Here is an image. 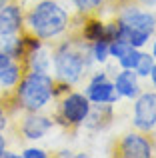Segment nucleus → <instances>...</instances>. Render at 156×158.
<instances>
[{
	"label": "nucleus",
	"instance_id": "nucleus-14",
	"mask_svg": "<svg viewBox=\"0 0 156 158\" xmlns=\"http://www.w3.org/2000/svg\"><path fill=\"white\" fill-rule=\"evenodd\" d=\"M24 72H26V68L20 60H10L8 64H4L0 68V90L4 94H10L14 90V86L20 82Z\"/></svg>",
	"mask_w": 156,
	"mask_h": 158
},
{
	"label": "nucleus",
	"instance_id": "nucleus-13",
	"mask_svg": "<svg viewBox=\"0 0 156 158\" xmlns=\"http://www.w3.org/2000/svg\"><path fill=\"white\" fill-rule=\"evenodd\" d=\"M114 104H92L88 112V118L84 120V126L86 130H92V132H98V130H104L112 124L114 120Z\"/></svg>",
	"mask_w": 156,
	"mask_h": 158
},
{
	"label": "nucleus",
	"instance_id": "nucleus-4",
	"mask_svg": "<svg viewBox=\"0 0 156 158\" xmlns=\"http://www.w3.org/2000/svg\"><path fill=\"white\" fill-rule=\"evenodd\" d=\"M112 16L120 24V38L134 48H146L156 34V12L134 0L118 2Z\"/></svg>",
	"mask_w": 156,
	"mask_h": 158
},
{
	"label": "nucleus",
	"instance_id": "nucleus-26",
	"mask_svg": "<svg viewBox=\"0 0 156 158\" xmlns=\"http://www.w3.org/2000/svg\"><path fill=\"white\" fill-rule=\"evenodd\" d=\"M148 46H150V54H152V56H154V60H156V34L152 36V40H150V44H148Z\"/></svg>",
	"mask_w": 156,
	"mask_h": 158
},
{
	"label": "nucleus",
	"instance_id": "nucleus-17",
	"mask_svg": "<svg viewBox=\"0 0 156 158\" xmlns=\"http://www.w3.org/2000/svg\"><path fill=\"white\" fill-rule=\"evenodd\" d=\"M154 64H156L154 56H152V54H150L148 50H144V48H142L140 58H138L136 66H134V72L138 74V78H140V80H146V78H148V74L152 72Z\"/></svg>",
	"mask_w": 156,
	"mask_h": 158
},
{
	"label": "nucleus",
	"instance_id": "nucleus-7",
	"mask_svg": "<svg viewBox=\"0 0 156 158\" xmlns=\"http://www.w3.org/2000/svg\"><path fill=\"white\" fill-rule=\"evenodd\" d=\"M54 126H56L54 116L48 114L46 110L22 112L20 118L16 120V132L20 134V138L28 140V142L44 140L52 130H54Z\"/></svg>",
	"mask_w": 156,
	"mask_h": 158
},
{
	"label": "nucleus",
	"instance_id": "nucleus-9",
	"mask_svg": "<svg viewBox=\"0 0 156 158\" xmlns=\"http://www.w3.org/2000/svg\"><path fill=\"white\" fill-rule=\"evenodd\" d=\"M132 128L152 134L156 130V90L142 88V92L132 100Z\"/></svg>",
	"mask_w": 156,
	"mask_h": 158
},
{
	"label": "nucleus",
	"instance_id": "nucleus-23",
	"mask_svg": "<svg viewBox=\"0 0 156 158\" xmlns=\"http://www.w3.org/2000/svg\"><path fill=\"white\" fill-rule=\"evenodd\" d=\"M146 80L150 82V88H154L156 90V64H154V68H152V72L148 74V78H146Z\"/></svg>",
	"mask_w": 156,
	"mask_h": 158
},
{
	"label": "nucleus",
	"instance_id": "nucleus-25",
	"mask_svg": "<svg viewBox=\"0 0 156 158\" xmlns=\"http://www.w3.org/2000/svg\"><path fill=\"white\" fill-rule=\"evenodd\" d=\"M2 158H20V152H14V150H10V148H6V150L2 152Z\"/></svg>",
	"mask_w": 156,
	"mask_h": 158
},
{
	"label": "nucleus",
	"instance_id": "nucleus-10",
	"mask_svg": "<svg viewBox=\"0 0 156 158\" xmlns=\"http://www.w3.org/2000/svg\"><path fill=\"white\" fill-rule=\"evenodd\" d=\"M52 50H54L52 42H42L36 36L28 34V52L22 60L24 68L30 70V72H50L52 74Z\"/></svg>",
	"mask_w": 156,
	"mask_h": 158
},
{
	"label": "nucleus",
	"instance_id": "nucleus-16",
	"mask_svg": "<svg viewBox=\"0 0 156 158\" xmlns=\"http://www.w3.org/2000/svg\"><path fill=\"white\" fill-rule=\"evenodd\" d=\"M70 6L74 8L76 14L80 16H88V14H100L110 0H68Z\"/></svg>",
	"mask_w": 156,
	"mask_h": 158
},
{
	"label": "nucleus",
	"instance_id": "nucleus-29",
	"mask_svg": "<svg viewBox=\"0 0 156 158\" xmlns=\"http://www.w3.org/2000/svg\"><path fill=\"white\" fill-rule=\"evenodd\" d=\"M6 2H10V0H0V6H2V4H6Z\"/></svg>",
	"mask_w": 156,
	"mask_h": 158
},
{
	"label": "nucleus",
	"instance_id": "nucleus-15",
	"mask_svg": "<svg viewBox=\"0 0 156 158\" xmlns=\"http://www.w3.org/2000/svg\"><path fill=\"white\" fill-rule=\"evenodd\" d=\"M86 48H88V56L94 66H106L110 62V42L108 40L86 42Z\"/></svg>",
	"mask_w": 156,
	"mask_h": 158
},
{
	"label": "nucleus",
	"instance_id": "nucleus-22",
	"mask_svg": "<svg viewBox=\"0 0 156 158\" xmlns=\"http://www.w3.org/2000/svg\"><path fill=\"white\" fill-rule=\"evenodd\" d=\"M8 148V140H6V134L4 130H0V158H2V152Z\"/></svg>",
	"mask_w": 156,
	"mask_h": 158
},
{
	"label": "nucleus",
	"instance_id": "nucleus-11",
	"mask_svg": "<svg viewBox=\"0 0 156 158\" xmlns=\"http://www.w3.org/2000/svg\"><path fill=\"white\" fill-rule=\"evenodd\" d=\"M24 32V6L16 0L0 6V36H12Z\"/></svg>",
	"mask_w": 156,
	"mask_h": 158
},
{
	"label": "nucleus",
	"instance_id": "nucleus-2",
	"mask_svg": "<svg viewBox=\"0 0 156 158\" xmlns=\"http://www.w3.org/2000/svg\"><path fill=\"white\" fill-rule=\"evenodd\" d=\"M72 18L74 14L60 0H32L24 8V32L54 44L72 32Z\"/></svg>",
	"mask_w": 156,
	"mask_h": 158
},
{
	"label": "nucleus",
	"instance_id": "nucleus-5",
	"mask_svg": "<svg viewBox=\"0 0 156 158\" xmlns=\"http://www.w3.org/2000/svg\"><path fill=\"white\" fill-rule=\"evenodd\" d=\"M54 108V122L62 126L64 130H78L84 126V120L88 118V112L92 108V102L86 98L82 90L68 88L56 98Z\"/></svg>",
	"mask_w": 156,
	"mask_h": 158
},
{
	"label": "nucleus",
	"instance_id": "nucleus-8",
	"mask_svg": "<svg viewBox=\"0 0 156 158\" xmlns=\"http://www.w3.org/2000/svg\"><path fill=\"white\" fill-rule=\"evenodd\" d=\"M156 152L154 140L150 134L140 130L124 132L114 144V156L120 158H152Z\"/></svg>",
	"mask_w": 156,
	"mask_h": 158
},
{
	"label": "nucleus",
	"instance_id": "nucleus-3",
	"mask_svg": "<svg viewBox=\"0 0 156 158\" xmlns=\"http://www.w3.org/2000/svg\"><path fill=\"white\" fill-rule=\"evenodd\" d=\"M92 68L94 64L88 56V48H86L84 40H80L70 32L54 42L52 76L56 78L58 84H64L68 88H78Z\"/></svg>",
	"mask_w": 156,
	"mask_h": 158
},
{
	"label": "nucleus",
	"instance_id": "nucleus-18",
	"mask_svg": "<svg viewBox=\"0 0 156 158\" xmlns=\"http://www.w3.org/2000/svg\"><path fill=\"white\" fill-rule=\"evenodd\" d=\"M130 48H134V46H130V44L126 42V40H122V38L110 40V60H112V62L120 60V58L124 56V54L128 52Z\"/></svg>",
	"mask_w": 156,
	"mask_h": 158
},
{
	"label": "nucleus",
	"instance_id": "nucleus-12",
	"mask_svg": "<svg viewBox=\"0 0 156 158\" xmlns=\"http://www.w3.org/2000/svg\"><path fill=\"white\" fill-rule=\"evenodd\" d=\"M112 82H114V88L116 92L120 94L122 100H130L132 102L138 94L142 92V80L138 78V74L134 70L128 68H118L116 72L112 74Z\"/></svg>",
	"mask_w": 156,
	"mask_h": 158
},
{
	"label": "nucleus",
	"instance_id": "nucleus-19",
	"mask_svg": "<svg viewBox=\"0 0 156 158\" xmlns=\"http://www.w3.org/2000/svg\"><path fill=\"white\" fill-rule=\"evenodd\" d=\"M140 48H130L128 52L124 54V56L120 58V60H116L114 64L118 66V68H128V70H134V66H136L138 58H140Z\"/></svg>",
	"mask_w": 156,
	"mask_h": 158
},
{
	"label": "nucleus",
	"instance_id": "nucleus-20",
	"mask_svg": "<svg viewBox=\"0 0 156 158\" xmlns=\"http://www.w3.org/2000/svg\"><path fill=\"white\" fill-rule=\"evenodd\" d=\"M10 126V104L4 92H0V130H6Z\"/></svg>",
	"mask_w": 156,
	"mask_h": 158
},
{
	"label": "nucleus",
	"instance_id": "nucleus-27",
	"mask_svg": "<svg viewBox=\"0 0 156 158\" xmlns=\"http://www.w3.org/2000/svg\"><path fill=\"white\" fill-rule=\"evenodd\" d=\"M10 60H12L10 56H6V54H4L2 50H0V68H2L4 64H8V62H10Z\"/></svg>",
	"mask_w": 156,
	"mask_h": 158
},
{
	"label": "nucleus",
	"instance_id": "nucleus-28",
	"mask_svg": "<svg viewBox=\"0 0 156 158\" xmlns=\"http://www.w3.org/2000/svg\"><path fill=\"white\" fill-rule=\"evenodd\" d=\"M16 2H20V4H22V6H24V8H26V6H28V4H30V2H32V0H16Z\"/></svg>",
	"mask_w": 156,
	"mask_h": 158
},
{
	"label": "nucleus",
	"instance_id": "nucleus-24",
	"mask_svg": "<svg viewBox=\"0 0 156 158\" xmlns=\"http://www.w3.org/2000/svg\"><path fill=\"white\" fill-rule=\"evenodd\" d=\"M54 156H58V158H74V152H72V150H68V148H64V150L56 152Z\"/></svg>",
	"mask_w": 156,
	"mask_h": 158
},
{
	"label": "nucleus",
	"instance_id": "nucleus-21",
	"mask_svg": "<svg viewBox=\"0 0 156 158\" xmlns=\"http://www.w3.org/2000/svg\"><path fill=\"white\" fill-rule=\"evenodd\" d=\"M20 158H50V152L42 146H36V142L32 146H24L20 150Z\"/></svg>",
	"mask_w": 156,
	"mask_h": 158
},
{
	"label": "nucleus",
	"instance_id": "nucleus-6",
	"mask_svg": "<svg viewBox=\"0 0 156 158\" xmlns=\"http://www.w3.org/2000/svg\"><path fill=\"white\" fill-rule=\"evenodd\" d=\"M82 92L86 94L92 104H120V94L116 92L112 82V74L108 72L106 66H96L88 72L84 80V88Z\"/></svg>",
	"mask_w": 156,
	"mask_h": 158
},
{
	"label": "nucleus",
	"instance_id": "nucleus-1",
	"mask_svg": "<svg viewBox=\"0 0 156 158\" xmlns=\"http://www.w3.org/2000/svg\"><path fill=\"white\" fill-rule=\"evenodd\" d=\"M68 86L58 84L50 72H26L10 94H6L12 112H40L54 106L56 98L66 92Z\"/></svg>",
	"mask_w": 156,
	"mask_h": 158
}]
</instances>
